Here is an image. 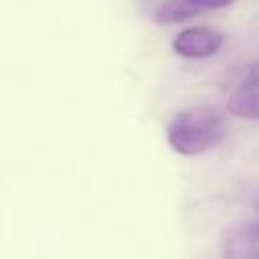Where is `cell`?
Returning a JSON list of instances; mask_svg holds the SVG:
<instances>
[{"instance_id": "obj_1", "label": "cell", "mask_w": 259, "mask_h": 259, "mask_svg": "<svg viewBox=\"0 0 259 259\" xmlns=\"http://www.w3.org/2000/svg\"><path fill=\"white\" fill-rule=\"evenodd\" d=\"M229 132V121L214 107H188L178 111L168 127V146L182 156H200L219 146Z\"/></svg>"}, {"instance_id": "obj_2", "label": "cell", "mask_w": 259, "mask_h": 259, "mask_svg": "<svg viewBox=\"0 0 259 259\" xmlns=\"http://www.w3.org/2000/svg\"><path fill=\"white\" fill-rule=\"evenodd\" d=\"M225 36L212 26H190L180 30L174 40L172 49L176 55L184 59H208L219 53L223 47Z\"/></svg>"}, {"instance_id": "obj_3", "label": "cell", "mask_w": 259, "mask_h": 259, "mask_svg": "<svg viewBox=\"0 0 259 259\" xmlns=\"http://www.w3.org/2000/svg\"><path fill=\"white\" fill-rule=\"evenodd\" d=\"M221 259H259V221L229 231L223 241Z\"/></svg>"}, {"instance_id": "obj_4", "label": "cell", "mask_w": 259, "mask_h": 259, "mask_svg": "<svg viewBox=\"0 0 259 259\" xmlns=\"http://www.w3.org/2000/svg\"><path fill=\"white\" fill-rule=\"evenodd\" d=\"M235 0H170L168 2V12L172 16V20L180 22L186 18H192L196 14L208 12V10H219L225 8L229 4H233Z\"/></svg>"}, {"instance_id": "obj_5", "label": "cell", "mask_w": 259, "mask_h": 259, "mask_svg": "<svg viewBox=\"0 0 259 259\" xmlns=\"http://www.w3.org/2000/svg\"><path fill=\"white\" fill-rule=\"evenodd\" d=\"M227 111L241 119H259V87L235 89L227 101Z\"/></svg>"}, {"instance_id": "obj_6", "label": "cell", "mask_w": 259, "mask_h": 259, "mask_svg": "<svg viewBox=\"0 0 259 259\" xmlns=\"http://www.w3.org/2000/svg\"><path fill=\"white\" fill-rule=\"evenodd\" d=\"M257 87H259V61L251 63L247 75L239 83V89H257Z\"/></svg>"}]
</instances>
